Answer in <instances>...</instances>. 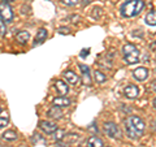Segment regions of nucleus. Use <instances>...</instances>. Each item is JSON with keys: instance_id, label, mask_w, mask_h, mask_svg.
Returning a JSON list of instances; mask_svg holds the SVG:
<instances>
[{"instance_id": "nucleus-1", "label": "nucleus", "mask_w": 156, "mask_h": 147, "mask_svg": "<svg viewBox=\"0 0 156 147\" xmlns=\"http://www.w3.org/2000/svg\"><path fill=\"white\" fill-rule=\"evenodd\" d=\"M144 121L138 116H130L125 120V130L129 138L136 139L143 134L144 131Z\"/></svg>"}, {"instance_id": "nucleus-2", "label": "nucleus", "mask_w": 156, "mask_h": 147, "mask_svg": "<svg viewBox=\"0 0 156 147\" xmlns=\"http://www.w3.org/2000/svg\"><path fill=\"white\" fill-rule=\"evenodd\" d=\"M143 0H128L121 7V16L122 17H135L143 11Z\"/></svg>"}, {"instance_id": "nucleus-3", "label": "nucleus", "mask_w": 156, "mask_h": 147, "mask_svg": "<svg viewBox=\"0 0 156 147\" xmlns=\"http://www.w3.org/2000/svg\"><path fill=\"white\" fill-rule=\"evenodd\" d=\"M122 52H124V59H125L126 64L134 65L139 61V51H138V48L134 45H131V43H128V45L124 46Z\"/></svg>"}, {"instance_id": "nucleus-4", "label": "nucleus", "mask_w": 156, "mask_h": 147, "mask_svg": "<svg viewBox=\"0 0 156 147\" xmlns=\"http://www.w3.org/2000/svg\"><path fill=\"white\" fill-rule=\"evenodd\" d=\"M103 130H104V133L109 137V138H113V139L121 138V130H120L119 126L115 124V122H104L103 124Z\"/></svg>"}, {"instance_id": "nucleus-5", "label": "nucleus", "mask_w": 156, "mask_h": 147, "mask_svg": "<svg viewBox=\"0 0 156 147\" xmlns=\"http://www.w3.org/2000/svg\"><path fill=\"white\" fill-rule=\"evenodd\" d=\"M0 18H2L4 22L13 21V11L5 2L0 3Z\"/></svg>"}, {"instance_id": "nucleus-6", "label": "nucleus", "mask_w": 156, "mask_h": 147, "mask_svg": "<svg viewBox=\"0 0 156 147\" xmlns=\"http://www.w3.org/2000/svg\"><path fill=\"white\" fill-rule=\"evenodd\" d=\"M39 126H41V129L47 134H53L57 129V125H55L51 121H41L39 122Z\"/></svg>"}, {"instance_id": "nucleus-7", "label": "nucleus", "mask_w": 156, "mask_h": 147, "mask_svg": "<svg viewBox=\"0 0 156 147\" xmlns=\"http://www.w3.org/2000/svg\"><path fill=\"white\" fill-rule=\"evenodd\" d=\"M124 94L126 98H129V99H135L139 94V89L135 85H128L124 90Z\"/></svg>"}, {"instance_id": "nucleus-8", "label": "nucleus", "mask_w": 156, "mask_h": 147, "mask_svg": "<svg viewBox=\"0 0 156 147\" xmlns=\"http://www.w3.org/2000/svg\"><path fill=\"white\" fill-rule=\"evenodd\" d=\"M133 76H134L135 80L144 81V80H147V77H148V70L146 69V68H143V66H139L133 72Z\"/></svg>"}, {"instance_id": "nucleus-9", "label": "nucleus", "mask_w": 156, "mask_h": 147, "mask_svg": "<svg viewBox=\"0 0 156 147\" xmlns=\"http://www.w3.org/2000/svg\"><path fill=\"white\" fill-rule=\"evenodd\" d=\"M80 69L82 72V80H83L85 85H90L91 83V77H90V68L85 64H80Z\"/></svg>"}, {"instance_id": "nucleus-10", "label": "nucleus", "mask_w": 156, "mask_h": 147, "mask_svg": "<svg viewBox=\"0 0 156 147\" xmlns=\"http://www.w3.org/2000/svg\"><path fill=\"white\" fill-rule=\"evenodd\" d=\"M55 87H56L57 92H58V94H60L61 96H65L68 92H69V86H68L64 81H60V80L56 81V82H55Z\"/></svg>"}, {"instance_id": "nucleus-11", "label": "nucleus", "mask_w": 156, "mask_h": 147, "mask_svg": "<svg viewBox=\"0 0 156 147\" xmlns=\"http://www.w3.org/2000/svg\"><path fill=\"white\" fill-rule=\"evenodd\" d=\"M64 78L68 81V83H70V85H77L78 81H80L78 76L74 72H72V70H66L64 73Z\"/></svg>"}, {"instance_id": "nucleus-12", "label": "nucleus", "mask_w": 156, "mask_h": 147, "mask_svg": "<svg viewBox=\"0 0 156 147\" xmlns=\"http://www.w3.org/2000/svg\"><path fill=\"white\" fill-rule=\"evenodd\" d=\"M47 37H48V33H47L46 29H39V31L37 33V37H35V43H34V46L42 45V43L47 39Z\"/></svg>"}, {"instance_id": "nucleus-13", "label": "nucleus", "mask_w": 156, "mask_h": 147, "mask_svg": "<svg viewBox=\"0 0 156 147\" xmlns=\"http://www.w3.org/2000/svg\"><path fill=\"white\" fill-rule=\"evenodd\" d=\"M47 116L51 117V119H61V117H62V112L60 109V107L53 106L52 108L47 112Z\"/></svg>"}, {"instance_id": "nucleus-14", "label": "nucleus", "mask_w": 156, "mask_h": 147, "mask_svg": "<svg viewBox=\"0 0 156 147\" xmlns=\"http://www.w3.org/2000/svg\"><path fill=\"white\" fill-rule=\"evenodd\" d=\"M87 146L89 147H104V143H103V141H101L99 137L92 135V137L89 138V141H87Z\"/></svg>"}, {"instance_id": "nucleus-15", "label": "nucleus", "mask_w": 156, "mask_h": 147, "mask_svg": "<svg viewBox=\"0 0 156 147\" xmlns=\"http://www.w3.org/2000/svg\"><path fill=\"white\" fill-rule=\"evenodd\" d=\"M53 104L57 107H69L70 106V100L65 96H58L53 99Z\"/></svg>"}, {"instance_id": "nucleus-16", "label": "nucleus", "mask_w": 156, "mask_h": 147, "mask_svg": "<svg viewBox=\"0 0 156 147\" xmlns=\"http://www.w3.org/2000/svg\"><path fill=\"white\" fill-rule=\"evenodd\" d=\"M144 21L150 26H156V11L148 12L147 16H146V18H144Z\"/></svg>"}, {"instance_id": "nucleus-17", "label": "nucleus", "mask_w": 156, "mask_h": 147, "mask_svg": "<svg viewBox=\"0 0 156 147\" xmlns=\"http://www.w3.org/2000/svg\"><path fill=\"white\" fill-rule=\"evenodd\" d=\"M16 39H17V42L21 43V45H25L29 39H30V33L29 31H20L16 35Z\"/></svg>"}, {"instance_id": "nucleus-18", "label": "nucleus", "mask_w": 156, "mask_h": 147, "mask_svg": "<svg viewBox=\"0 0 156 147\" xmlns=\"http://www.w3.org/2000/svg\"><path fill=\"white\" fill-rule=\"evenodd\" d=\"M3 138L5 141H14V139H17V133L14 130H7L3 134Z\"/></svg>"}, {"instance_id": "nucleus-19", "label": "nucleus", "mask_w": 156, "mask_h": 147, "mask_svg": "<svg viewBox=\"0 0 156 147\" xmlns=\"http://www.w3.org/2000/svg\"><path fill=\"white\" fill-rule=\"evenodd\" d=\"M94 77H95V81H96L98 83H103V82H105V80H107V77L104 76V73H101V72H99V70H95V72H94Z\"/></svg>"}, {"instance_id": "nucleus-20", "label": "nucleus", "mask_w": 156, "mask_h": 147, "mask_svg": "<svg viewBox=\"0 0 156 147\" xmlns=\"http://www.w3.org/2000/svg\"><path fill=\"white\" fill-rule=\"evenodd\" d=\"M53 134H55V135H53V137H55V139L60 142V141L64 139L65 131H64V130H61V129H56V131H55V133H53Z\"/></svg>"}, {"instance_id": "nucleus-21", "label": "nucleus", "mask_w": 156, "mask_h": 147, "mask_svg": "<svg viewBox=\"0 0 156 147\" xmlns=\"http://www.w3.org/2000/svg\"><path fill=\"white\" fill-rule=\"evenodd\" d=\"M5 33H7V27H5V22L3 21L2 18H0V35H5Z\"/></svg>"}, {"instance_id": "nucleus-22", "label": "nucleus", "mask_w": 156, "mask_h": 147, "mask_svg": "<svg viewBox=\"0 0 156 147\" xmlns=\"http://www.w3.org/2000/svg\"><path fill=\"white\" fill-rule=\"evenodd\" d=\"M8 125V117L4 116V117H0V129L5 128V126Z\"/></svg>"}, {"instance_id": "nucleus-23", "label": "nucleus", "mask_w": 156, "mask_h": 147, "mask_svg": "<svg viewBox=\"0 0 156 147\" xmlns=\"http://www.w3.org/2000/svg\"><path fill=\"white\" fill-rule=\"evenodd\" d=\"M57 31H58V34H62V35H66V34H69V33H70V29H69V27H60Z\"/></svg>"}, {"instance_id": "nucleus-24", "label": "nucleus", "mask_w": 156, "mask_h": 147, "mask_svg": "<svg viewBox=\"0 0 156 147\" xmlns=\"http://www.w3.org/2000/svg\"><path fill=\"white\" fill-rule=\"evenodd\" d=\"M62 3L66 4V5H69V7H73L78 3V0H62Z\"/></svg>"}, {"instance_id": "nucleus-25", "label": "nucleus", "mask_w": 156, "mask_h": 147, "mask_svg": "<svg viewBox=\"0 0 156 147\" xmlns=\"http://www.w3.org/2000/svg\"><path fill=\"white\" fill-rule=\"evenodd\" d=\"M87 55H90V48H83V50L81 51V53H80L81 57H86Z\"/></svg>"}, {"instance_id": "nucleus-26", "label": "nucleus", "mask_w": 156, "mask_h": 147, "mask_svg": "<svg viewBox=\"0 0 156 147\" xmlns=\"http://www.w3.org/2000/svg\"><path fill=\"white\" fill-rule=\"evenodd\" d=\"M150 48H151L152 51H156V41H155L154 43H151V45H150Z\"/></svg>"}, {"instance_id": "nucleus-27", "label": "nucleus", "mask_w": 156, "mask_h": 147, "mask_svg": "<svg viewBox=\"0 0 156 147\" xmlns=\"http://www.w3.org/2000/svg\"><path fill=\"white\" fill-rule=\"evenodd\" d=\"M89 130H90V131H94V133H96V126H95V124H92L90 128H89Z\"/></svg>"}, {"instance_id": "nucleus-28", "label": "nucleus", "mask_w": 156, "mask_h": 147, "mask_svg": "<svg viewBox=\"0 0 156 147\" xmlns=\"http://www.w3.org/2000/svg\"><path fill=\"white\" fill-rule=\"evenodd\" d=\"M151 89H152L154 91H156V81L152 82V85H151Z\"/></svg>"}, {"instance_id": "nucleus-29", "label": "nucleus", "mask_w": 156, "mask_h": 147, "mask_svg": "<svg viewBox=\"0 0 156 147\" xmlns=\"http://www.w3.org/2000/svg\"><path fill=\"white\" fill-rule=\"evenodd\" d=\"M57 147H69V146H68V145H62V143H58Z\"/></svg>"}, {"instance_id": "nucleus-30", "label": "nucleus", "mask_w": 156, "mask_h": 147, "mask_svg": "<svg viewBox=\"0 0 156 147\" xmlns=\"http://www.w3.org/2000/svg\"><path fill=\"white\" fill-rule=\"evenodd\" d=\"M87 3H89V4H90V3H91V0H85V2H83V5H86V4H87Z\"/></svg>"}, {"instance_id": "nucleus-31", "label": "nucleus", "mask_w": 156, "mask_h": 147, "mask_svg": "<svg viewBox=\"0 0 156 147\" xmlns=\"http://www.w3.org/2000/svg\"><path fill=\"white\" fill-rule=\"evenodd\" d=\"M154 107H155V108H156V98H155V99H154Z\"/></svg>"}, {"instance_id": "nucleus-32", "label": "nucleus", "mask_w": 156, "mask_h": 147, "mask_svg": "<svg viewBox=\"0 0 156 147\" xmlns=\"http://www.w3.org/2000/svg\"><path fill=\"white\" fill-rule=\"evenodd\" d=\"M4 2H13V0H4Z\"/></svg>"}, {"instance_id": "nucleus-33", "label": "nucleus", "mask_w": 156, "mask_h": 147, "mask_svg": "<svg viewBox=\"0 0 156 147\" xmlns=\"http://www.w3.org/2000/svg\"><path fill=\"white\" fill-rule=\"evenodd\" d=\"M104 147H109V146H104Z\"/></svg>"}, {"instance_id": "nucleus-34", "label": "nucleus", "mask_w": 156, "mask_h": 147, "mask_svg": "<svg viewBox=\"0 0 156 147\" xmlns=\"http://www.w3.org/2000/svg\"><path fill=\"white\" fill-rule=\"evenodd\" d=\"M0 112H2V109H0Z\"/></svg>"}]
</instances>
